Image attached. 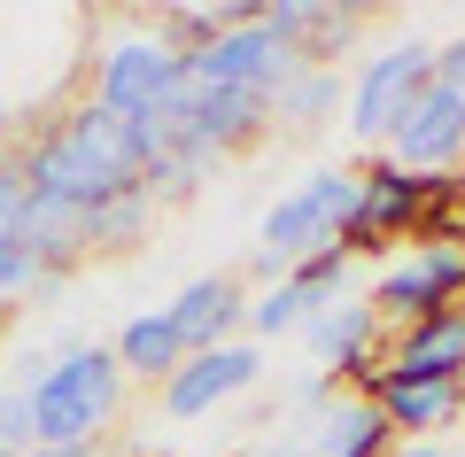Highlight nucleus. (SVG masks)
<instances>
[{
  "mask_svg": "<svg viewBox=\"0 0 465 457\" xmlns=\"http://www.w3.org/2000/svg\"><path fill=\"white\" fill-rule=\"evenodd\" d=\"M32 171V202L39 210H63V217H85L116 194H140L148 186V155H140V132L109 109H70L63 124H47L24 155Z\"/></svg>",
  "mask_w": 465,
  "mask_h": 457,
  "instance_id": "obj_1",
  "label": "nucleus"
},
{
  "mask_svg": "<svg viewBox=\"0 0 465 457\" xmlns=\"http://www.w3.org/2000/svg\"><path fill=\"white\" fill-rule=\"evenodd\" d=\"M24 388H32V450H85L116 419L124 364H116V349H70Z\"/></svg>",
  "mask_w": 465,
  "mask_h": 457,
  "instance_id": "obj_2",
  "label": "nucleus"
},
{
  "mask_svg": "<svg viewBox=\"0 0 465 457\" xmlns=\"http://www.w3.org/2000/svg\"><path fill=\"white\" fill-rule=\"evenodd\" d=\"M349 210H357V171H318V179H302L295 194H280L272 202V217H264V233H256V272H295L302 256H318V248H333L341 241V225H349Z\"/></svg>",
  "mask_w": 465,
  "mask_h": 457,
  "instance_id": "obj_3",
  "label": "nucleus"
},
{
  "mask_svg": "<svg viewBox=\"0 0 465 457\" xmlns=\"http://www.w3.org/2000/svg\"><path fill=\"white\" fill-rule=\"evenodd\" d=\"M295 70H311V55L287 32H272V24H241V32L210 39V47H186V78L225 85V94H272L280 101L295 85Z\"/></svg>",
  "mask_w": 465,
  "mask_h": 457,
  "instance_id": "obj_4",
  "label": "nucleus"
},
{
  "mask_svg": "<svg viewBox=\"0 0 465 457\" xmlns=\"http://www.w3.org/2000/svg\"><path fill=\"white\" fill-rule=\"evenodd\" d=\"M458 294H465V248L427 241L403 263H388L365 303L381 311V326H419V318H434V311H458Z\"/></svg>",
  "mask_w": 465,
  "mask_h": 457,
  "instance_id": "obj_5",
  "label": "nucleus"
},
{
  "mask_svg": "<svg viewBox=\"0 0 465 457\" xmlns=\"http://www.w3.org/2000/svg\"><path fill=\"white\" fill-rule=\"evenodd\" d=\"M179 70H186V47H171V39H124V47H109L101 70H94V109L140 124V116H155L171 101Z\"/></svg>",
  "mask_w": 465,
  "mask_h": 457,
  "instance_id": "obj_6",
  "label": "nucleus"
},
{
  "mask_svg": "<svg viewBox=\"0 0 465 457\" xmlns=\"http://www.w3.org/2000/svg\"><path fill=\"white\" fill-rule=\"evenodd\" d=\"M434 85V47H419V39H403V47L372 55L365 78H357V94H349V124H357V140H388V132L411 116V101Z\"/></svg>",
  "mask_w": 465,
  "mask_h": 457,
  "instance_id": "obj_7",
  "label": "nucleus"
},
{
  "mask_svg": "<svg viewBox=\"0 0 465 457\" xmlns=\"http://www.w3.org/2000/svg\"><path fill=\"white\" fill-rule=\"evenodd\" d=\"M427 202H434V179H419V171H396V164L357 171V210L341 225V248L365 256V248H388L396 233H419Z\"/></svg>",
  "mask_w": 465,
  "mask_h": 457,
  "instance_id": "obj_8",
  "label": "nucleus"
},
{
  "mask_svg": "<svg viewBox=\"0 0 465 457\" xmlns=\"http://www.w3.org/2000/svg\"><path fill=\"white\" fill-rule=\"evenodd\" d=\"M458 155H465V94L427 85V94L411 101V116L388 132V164H396V171H419V179H434V171H450Z\"/></svg>",
  "mask_w": 465,
  "mask_h": 457,
  "instance_id": "obj_9",
  "label": "nucleus"
},
{
  "mask_svg": "<svg viewBox=\"0 0 465 457\" xmlns=\"http://www.w3.org/2000/svg\"><path fill=\"white\" fill-rule=\"evenodd\" d=\"M403 380H458L465 388V303L458 311L419 318V326H403L396 349H388V364H372L365 395L372 388H403Z\"/></svg>",
  "mask_w": 465,
  "mask_h": 457,
  "instance_id": "obj_10",
  "label": "nucleus"
},
{
  "mask_svg": "<svg viewBox=\"0 0 465 457\" xmlns=\"http://www.w3.org/2000/svg\"><path fill=\"white\" fill-rule=\"evenodd\" d=\"M256 373H264V357H256V349H241V342L202 349V357H186L179 373L163 380V411H171V419H202V411H217L225 395H241Z\"/></svg>",
  "mask_w": 465,
  "mask_h": 457,
  "instance_id": "obj_11",
  "label": "nucleus"
},
{
  "mask_svg": "<svg viewBox=\"0 0 465 457\" xmlns=\"http://www.w3.org/2000/svg\"><path fill=\"white\" fill-rule=\"evenodd\" d=\"M302 342L318 349V364H326L333 380H357V388H365L372 380V342H381V311H372V303H341V294H333L326 311L311 318V326H302Z\"/></svg>",
  "mask_w": 465,
  "mask_h": 457,
  "instance_id": "obj_12",
  "label": "nucleus"
},
{
  "mask_svg": "<svg viewBox=\"0 0 465 457\" xmlns=\"http://www.w3.org/2000/svg\"><path fill=\"white\" fill-rule=\"evenodd\" d=\"M163 318L179 326L186 357H202V349H225V333L249 318V294H241V279H232V272H210V279H194L179 303H163Z\"/></svg>",
  "mask_w": 465,
  "mask_h": 457,
  "instance_id": "obj_13",
  "label": "nucleus"
},
{
  "mask_svg": "<svg viewBox=\"0 0 465 457\" xmlns=\"http://www.w3.org/2000/svg\"><path fill=\"white\" fill-rule=\"evenodd\" d=\"M388 450H396V426H388V411L372 395L333 403L326 426H318V457H388Z\"/></svg>",
  "mask_w": 465,
  "mask_h": 457,
  "instance_id": "obj_14",
  "label": "nucleus"
},
{
  "mask_svg": "<svg viewBox=\"0 0 465 457\" xmlns=\"http://www.w3.org/2000/svg\"><path fill=\"white\" fill-rule=\"evenodd\" d=\"M372 403L388 411L396 434H427V426H450L465 411V388L458 380H403V388H372Z\"/></svg>",
  "mask_w": 465,
  "mask_h": 457,
  "instance_id": "obj_15",
  "label": "nucleus"
},
{
  "mask_svg": "<svg viewBox=\"0 0 465 457\" xmlns=\"http://www.w3.org/2000/svg\"><path fill=\"white\" fill-rule=\"evenodd\" d=\"M116 364L140 373V380H171V373L186 364V342H179V326H171L163 311H155V318H133V326L116 333Z\"/></svg>",
  "mask_w": 465,
  "mask_h": 457,
  "instance_id": "obj_16",
  "label": "nucleus"
},
{
  "mask_svg": "<svg viewBox=\"0 0 465 457\" xmlns=\"http://www.w3.org/2000/svg\"><path fill=\"white\" fill-rule=\"evenodd\" d=\"M333 94H341V78H333V63H311V70H295V85L280 94V116H287V124H311V116L326 109Z\"/></svg>",
  "mask_w": 465,
  "mask_h": 457,
  "instance_id": "obj_17",
  "label": "nucleus"
},
{
  "mask_svg": "<svg viewBox=\"0 0 465 457\" xmlns=\"http://www.w3.org/2000/svg\"><path fill=\"white\" fill-rule=\"evenodd\" d=\"M0 241H32V171L0 164Z\"/></svg>",
  "mask_w": 465,
  "mask_h": 457,
  "instance_id": "obj_18",
  "label": "nucleus"
},
{
  "mask_svg": "<svg viewBox=\"0 0 465 457\" xmlns=\"http://www.w3.org/2000/svg\"><path fill=\"white\" fill-rule=\"evenodd\" d=\"M434 85H450V94H465V39H450V47H434Z\"/></svg>",
  "mask_w": 465,
  "mask_h": 457,
  "instance_id": "obj_19",
  "label": "nucleus"
},
{
  "mask_svg": "<svg viewBox=\"0 0 465 457\" xmlns=\"http://www.w3.org/2000/svg\"><path fill=\"white\" fill-rule=\"evenodd\" d=\"M388 457H450V450H442V442H396Z\"/></svg>",
  "mask_w": 465,
  "mask_h": 457,
  "instance_id": "obj_20",
  "label": "nucleus"
},
{
  "mask_svg": "<svg viewBox=\"0 0 465 457\" xmlns=\"http://www.w3.org/2000/svg\"><path fill=\"white\" fill-rule=\"evenodd\" d=\"M24 457H85V450H24Z\"/></svg>",
  "mask_w": 465,
  "mask_h": 457,
  "instance_id": "obj_21",
  "label": "nucleus"
},
{
  "mask_svg": "<svg viewBox=\"0 0 465 457\" xmlns=\"http://www.w3.org/2000/svg\"><path fill=\"white\" fill-rule=\"evenodd\" d=\"M458 233H465V179H458Z\"/></svg>",
  "mask_w": 465,
  "mask_h": 457,
  "instance_id": "obj_22",
  "label": "nucleus"
},
{
  "mask_svg": "<svg viewBox=\"0 0 465 457\" xmlns=\"http://www.w3.org/2000/svg\"><path fill=\"white\" fill-rule=\"evenodd\" d=\"M272 457H318V450H272Z\"/></svg>",
  "mask_w": 465,
  "mask_h": 457,
  "instance_id": "obj_23",
  "label": "nucleus"
},
{
  "mask_svg": "<svg viewBox=\"0 0 465 457\" xmlns=\"http://www.w3.org/2000/svg\"><path fill=\"white\" fill-rule=\"evenodd\" d=\"M0 457H24V450H0Z\"/></svg>",
  "mask_w": 465,
  "mask_h": 457,
  "instance_id": "obj_24",
  "label": "nucleus"
}]
</instances>
